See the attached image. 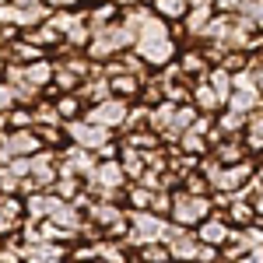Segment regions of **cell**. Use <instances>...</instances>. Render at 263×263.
I'll return each mask as SVG.
<instances>
[{"instance_id":"cell-1","label":"cell","mask_w":263,"mask_h":263,"mask_svg":"<svg viewBox=\"0 0 263 263\" xmlns=\"http://www.w3.org/2000/svg\"><path fill=\"white\" fill-rule=\"evenodd\" d=\"M134 53H137L147 67H155V70H162V67H168V63H176V57H179V42H176V35H172L168 21H162L155 11H151V14L144 18V25L137 28Z\"/></svg>"},{"instance_id":"cell-2","label":"cell","mask_w":263,"mask_h":263,"mask_svg":"<svg viewBox=\"0 0 263 263\" xmlns=\"http://www.w3.org/2000/svg\"><path fill=\"white\" fill-rule=\"evenodd\" d=\"M214 214V203L211 197H197V193H186V190H172V211H168V221L179 224V228H197L200 221H207Z\"/></svg>"},{"instance_id":"cell-3","label":"cell","mask_w":263,"mask_h":263,"mask_svg":"<svg viewBox=\"0 0 263 263\" xmlns=\"http://www.w3.org/2000/svg\"><path fill=\"white\" fill-rule=\"evenodd\" d=\"M126 218H130V235H126L130 249H137L144 242H165L172 232V221L155 211H126Z\"/></svg>"},{"instance_id":"cell-4","label":"cell","mask_w":263,"mask_h":263,"mask_svg":"<svg viewBox=\"0 0 263 263\" xmlns=\"http://www.w3.org/2000/svg\"><path fill=\"white\" fill-rule=\"evenodd\" d=\"M130 105H134V102L105 99V102H99V105H88L81 120L95 123V126H102V130H109V134H120L123 123H126V112H130Z\"/></svg>"},{"instance_id":"cell-5","label":"cell","mask_w":263,"mask_h":263,"mask_svg":"<svg viewBox=\"0 0 263 263\" xmlns=\"http://www.w3.org/2000/svg\"><path fill=\"white\" fill-rule=\"evenodd\" d=\"M63 134H67V144H74L81 151H91V155L116 137V134H109V130H102V126H95V123H88V120L63 123Z\"/></svg>"},{"instance_id":"cell-6","label":"cell","mask_w":263,"mask_h":263,"mask_svg":"<svg viewBox=\"0 0 263 263\" xmlns=\"http://www.w3.org/2000/svg\"><path fill=\"white\" fill-rule=\"evenodd\" d=\"M35 151H46L39 134H35V126L32 130H7L4 141H0V165L14 162V158H32Z\"/></svg>"},{"instance_id":"cell-7","label":"cell","mask_w":263,"mask_h":263,"mask_svg":"<svg viewBox=\"0 0 263 263\" xmlns=\"http://www.w3.org/2000/svg\"><path fill=\"white\" fill-rule=\"evenodd\" d=\"M168 253H172V263H197V253H200V242H197V235L190 232V228H179V224H172V232H168Z\"/></svg>"},{"instance_id":"cell-8","label":"cell","mask_w":263,"mask_h":263,"mask_svg":"<svg viewBox=\"0 0 263 263\" xmlns=\"http://www.w3.org/2000/svg\"><path fill=\"white\" fill-rule=\"evenodd\" d=\"M70 246L60 242H21V263H67Z\"/></svg>"},{"instance_id":"cell-9","label":"cell","mask_w":263,"mask_h":263,"mask_svg":"<svg viewBox=\"0 0 263 263\" xmlns=\"http://www.w3.org/2000/svg\"><path fill=\"white\" fill-rule=\"evenodd\" d=\"M232 232H235V228L224 221V214H218V211H214L207 221H200L197 228H193L197 242H200V246H214V249H221V246L232 239Z\"/></svg>"},{"instance_id":"cell-10","label":"cell","mask_w":263,"mask_h":263,"mask_svg":"<svg viewBox=\"0 0 263 263\" xmlns=\"http://www.w3.org/2000/svg\"><path fill=\"white\" fill-rule=\"evenodd\" d=\"M176 67H179V74L186 78V81H203V78L211 74V60L203 57L200 49H179Z\"/></svg>"},{"instance_id":"cell-11","label":"cell","mask_w":263,"mask_h":263,"mask_svg":"<svg viewBox=\"0 0 263 263\" xmlns=\"http://www.w3.org/2000/svg\"><path fill=\"white\" fill-rule=\"evenodd\" d=\"M60 203V197H53L49 190H39V193H28L25 197V221H46L53 214V207Z\"/></svg>"},{"instance_id":"cell-12","label":"cell","mask_w":263,"mask_h":263,"mask_svg":"<svg viewBox=\"0 0 263 263\" xmlns=\"http://www.w3.org/2000/svg\"><path fill=\"white\" fill-rule=\"evenodd\" d=\"M21 74H25V81L32 84L35 91H46V88L53 84V74H57V63H53L49 57H46V60L25 63V67H21Z\"/></svg>"},{"instance_id":"cell-13","label":"cell","mask_w":263,"mask_h":263,"mask_svg":"<svg viewBox=\"0 0 263 263\" xmlns=\"http://www.w3.org/2000/svg\"><path fill=\"white\" fill-rule=\"evenodd\" d=\"M78 95H81L84 105H99V102L112 99V88H109V78L105 74H91V78H84L81 88H78Z\"/></svg>"},{"instance_id":"cell-14","label":"cell","mask_w":263,"mask_h":263,"mask_svg":"<svg viewBox=\"0 0 263 263\" xmlns=\"http://www.w3.org/2000/svg\"><path fill=\"white\" fill-rule=\"evenodd\" d=\"M190 105L197 109V112H207V116H218L224 105H221V99L214 95V88L207 81H193V95H190Z\"/></svg>"},{"instance_id":"cell-15","label":"cell","mask_w":263,"mask_h":263,"mask_svg":"<svg viewBox=\"0 0 263 263\" xmlns=\"http://www.w3.org/2000/svg\"><path fill=\"white\" fill-rule=\"evenodd\" d=\"M211 155H214L221 165H239V162L249 158V147H246L242 137H224L221 144H214V147H211Z\"/></svg>"},{"instance_id":"cell-16","label":"cell","mask_w":263,"mask_h":263,"mask_svg":"<svg viewBox=\"0 0 263 263\" xmlns=\"http://www.w3.org/2000/svg\"><path fill=\"white\" fill-rule=\"evenodd\" d=\"M120 7L112 4V0H102V4H91V11H84V18L91 25V32H102V28H109V25H116L120 21Z\"/></svg>"},{"instance_id":"cell-17","label":"cell","mask_w":263,"mask_h":263,"mask_svg":"<svg viewBox=\"0 0 263 263\" xmlns=\"http://www.w3.org/2000/svg\"><path fill=\"white\" fill-rule=\"evenodd\" d=\"M141 84H144V78H134V74H112V78H109L112 99H123V102L141 99Z\"/></svg>"},{"instance_id":"cell-18","label":"cell","mask_w":263,"mask_h":263,"mask_svg":"<svg viewBox=\"0 0 263 263\" xmlns=\"http://www.w3.org/2000/svg\"><path fill=\"white\" fill-rule=\"evenodd\" d=\"M53 105H57V116L63 123H74L84 116V102L78 91H67V95H53Z\"/></svg>"},{"instance_id":"cell-19","label":"cell","mask_w":263,"mask_h":263,"mask_svg":"<svg viewBox=\"0 0 263 263\" xmlns=\"http://www.w3.org/2000/svg\"><path fill=\"white\" fill-rule=\"evenodd\" d=\"M224 109H232L239 116H253L256 109H263V95L260 91H232V99H228Z\"/></svg>"},{"instance_id":"cell-20","label":"cell","mask_w":263,"mask_h":263,"mask_svg":"<svg viewBox=\"0 0 263 263\" xmlns=\"http://www.w3.org/2000/svg\"><path fill=\"white\" fill-rule=\"evenodd\" d=\"M151 11H155V14H158L162 21L176 25V21L186 18V11H190V0H151Z\"/></svg>"},{"instance_id":"cell-21","label":"cell","mask_w":263,"mask_h":263,"mask_svg":"<svg viewBox=\"0 0 263 263\" xmlns=\"http://www.w3.org/2000/svg\"><path fill=\"white\" fill-rule=\"evenodd\" d=\"M134 263H172V253L165 242H144L134 249Z\"/></svg>"},{"instance_id":"cell-22","label":"cell","mask_w":263,"mask_h":263,"mask_svg":"<svg viewBox=\"0 0 263 263\" xmlns=\"http://www.w3.org/2000/svg\"><path fill=\"white\" fill-rule=\"evenodd\" d=\"M203 81L214 88V95L221 99V105H228L232 91H235V84H232V74H228V70H221V67H211V74H207Z\"/></svg>"},{"instance_id":"cell-23","label":"cell","mask_w":263,"mask_h":263,"mask_svg":"<svg viewBox=\"0 0 263 263\" xmlns=\"http://www.w3.org/2000/svg\"><path fill=\"white\" fill-rule=\"evenodd\" d=\"M4 120H7V130H32V126H35V116H32L28 105H14V109H7Z\"/></svg>"},{"instance_id":"cell-24","label":"cell","mask_w":263,"mask_h":263,"mask_svg":"<svg viewBox=\"0 0 263 263\" xmlns=\"http://www.w3.org/2000/svg\"><path fill=\"white\" fill-rule=\"evenodd\" d=\"M249 53H242V49H224V57L218 60V67L221 70H228V74H239V70H249Z\"/></svg>"},{"instance_id":"cell-25","label":"cell","mask_w":263,"mask_h":263,"mask_svg":"<svg viewBox=\"0 0 263 263\" xmlns=\"http://www.w3.org/2000/svg\"><path fill=\"white\" fill-rule=\"evenodd\" d=\"M211 4L218 14H246V7H249V0H211Z\"/></svg>"},{"instance_id":"cell-26","label":"cell","mask_w":263,"mask_h":263,"mask_svg":"<svg viewBox=\"0 0 263 263\" xmlns=\"http://www.w3.org/2000/svg\"><path fill=\"white\" fill-rule=\"evenodd\" d=\"M249 67H256V70H253V78H256V91L263 95V63L260 60H249Z\"/></svg>"},{"instance_id":"cell-27","label":"cell","mask_w":263,"mask_h":263,"mask_svg":"<svg viewBox=\"0 0 263 263\" xmlns=\"http://www.w3.org/2000/svg\"><path fill=\"white\" fill-rule=\"evenodd\" d=\"M253 211H256V221L263 224V193H256V197H253Z\"/></svg>"},{"instance_id":"cell-28","label":"cell","mask_w":263,"mask_h":263,"mask_svg":"<svg viewBox=\"0 0 263 263\" xmlns=\"http://www.w3.org/2000/svg\"><path fill=\"white\" fill-rule=\"evenodd\" d=\"M4 134H7V120H4V112H0V141H4Z\"/></svg>"},{"instance_id":"cell-29","label":"cell","mask_w":263,"mask_h":263,"mask_svg":"<svg viewBox=\"0 0 263 263\" xmlns=\"http://www.w3.org/2000/svg\"><path fill=\"white\" fill-rule=\"evenodd\" d=\"M235 263H263V260H256V256H249V253H246L242 260H235Z\"/></svg>"},{"instance_id":"cell-30","label":"cell","mask_w":263,"mask_h":263,"mask_svg":"<svg viewBox=\"0 0 263 263\" xmlns=\"http://www.w3.org/2000/svg\"><path fill=\"white\" fill-rule=\"evenodd\" d=\"M67 263H105V260H67Z\"/></svg>"},{"instance_id":"cell-31","label":"cell","mask_w":263,"mask_h":263,"mask_svg":"<svg viewBox=\"0 0 263 263\" xmlns=\"http://www.w3.org/2000/svg\"><path fill=\"white\" fill-rule=\"evenodd\" d=\"M0 4H7V0H0Z\"/></svg>"},{"instance_id":"cell-32","label":"cell","mask_w":263,"mask_h":263,"mask_svg":"<svg viewBox=\"0 0 263 263\" xmlns=\"http://www.w3.org/2000/svg\"><path fill=\"white\" fill-rule=\"evenodd\" d=\"M214 263H221V260H214Z\"/></svg>"}]
</instances>
